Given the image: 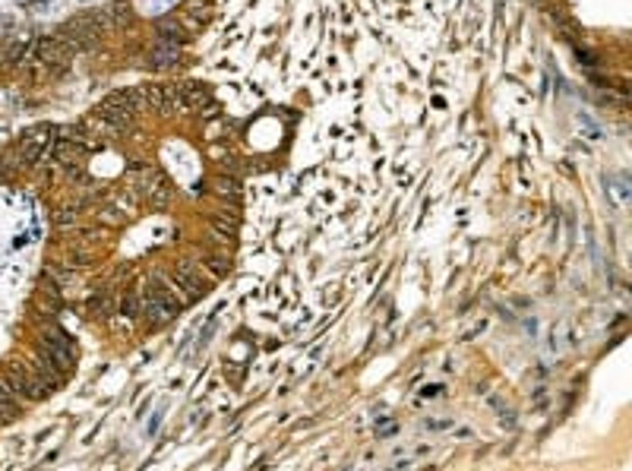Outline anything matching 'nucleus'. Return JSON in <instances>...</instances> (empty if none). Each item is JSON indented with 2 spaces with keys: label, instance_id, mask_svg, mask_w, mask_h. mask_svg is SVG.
Returning a JSON list of instances; mask_svg holds the SVG:
<instances>
[{
  "label": "nucleus",
  "instance_id": "obj_3",
  "mask_svg": "<svg viewBox=\"0 0 632 471\" xmlns=\"http://www.w3.org/2000/svg\"><path fill=\"white\" fill-rule=\"evenodd\" d=\"M174 285L180 288L184 300H199L206 291H209V282H206L203 269H199L193 259H180L178 263V275H174Z\"/></svg>",
  "mask_w": 632,
  "mask_h": 471
},
{
  "label": "nucleus",
  "instance_id": "obj_9",
  "mask_svg": "<svg viewBox=\"0 0 632 471\" xmlns=\"http://www.w3.org/2000/svg\"><path fill=\"white\" fill-rule=\"evenodd\" d=\"M145 196L155 203V206H161V203H168V196H171V190H168V180L165 177H152L145 180Z\"/></svg>",
  "mask_w": 632,
  "mask_h": 471
},
{
  "label": "nucleus",
  "instance_id": "obj_6",
  "mask_svg": "<svg viewBox=\"0 0 632 471\" xmlns=\"http://www.w3.org/2000/svg\"><path fill=\"white\" fill-rule=\"evenodd\" d=\"M158 41H168V45H184L187 41V32H184V22L178 20H161L158 22Z\"/></svg>",
  "mask_w": 632,
  "mask_h": 471
},
{
  "label": "nucleus",
  "instance_id": "obj_2",
  "mask_svg": "<svg viewBox=\"0 0 632 471\" xmlns=\"http://www.w3.org/2000/svg\"><path fill=\"white\" fill-rule=\"evenodd\" d=\"M57 140V126H32L20 136V146H16V155H20L22 168H35L38 161H45L51 155V146Z\"/></svg>",
  "mask_w": 632,
  "mask_h": 471
},
{
  "label": "nucleus",
  "instance_id": "obj_15",
  "mask_svg": "<svg viewBox=\"0 0 632 471\" xmlns=\"http://www.w3.org/2000/svg\"><path fill=\"white\" fill-rule=\"evenodd\" d=\"M120 313H127V317H136V313H139V300L133 298V294L120 298Z\"/></svg>",
  "mask_w": 632,
  "mask_h": 471
},
{
  "label": "nucleus",
  "instance_id": "obj_8",
  "mask_svg": "<svg viewBox=\"0 0 632 471\" xmlns=\"http://www.w3.org/2000/svg\"><path fill=\"white\" fill-rule=\"evenodd\" d=\"M206 269L212 273V279H224V275L231 273V256L228 253H209V256H203Z\"/></svg>",
  "mask_w": 632,
  "mask_h": 471
},
{
  "label": "nucleus",
  "instance_id": "obj_10",
  "mask_svg": "<svg viewBox=\"0 0 632 471\" xmlns=\"http://www.w3.org/2000/svg\"><path fill=\"white\" fill-rule=\"evenodd\" d=\"M143 313H145V319H149V323H168V319L174 317L171 310H168L165 304H158V300H152V298H145L143 300Z\"/></svg>",
  "mask_w": 632,
  "mask_h": 471
},
{
  "label": "nucleus",
  "instance_id": "obj_1",
  "mask_svg": "<svg viewBox=\"0 0 632 471\" xmlns=\"http://www.w3.org/2000/svg\"><path fill=\"white\" fill-rule=\"evenodd\" d=\"M35 361H41V364L54 367L57 373L70 377L73 364H76V348H73L70 335H66L64 329L48 326V329L38 335V354H35Z\"/></svg>",
  "mask_w": 632,
  "mask_h": 471
},
{
  "label": "nucleus",
  "instance_id": "obj_12",
  "mask_svg": "<svg viewBox=\"0 0 632 471\" xmlns=\"http://www.w3.org/2000/svg\"><path fill=\"white\" fill-rule=\"evenodd\" d=\"M89 313H92V317H108V313H111V294H95L92 300H89Z\"/></svg>",
  "mask_w": 632,
  "mask_h": 471
},
{
  "label": "nucleus",
  "instance_id": "obj_11",
  "mask_svg": "<svg viewBox=\"0 0 632 471\" xmlns=\"http://www.w3.org/2000/svg\"><path fill=\"white\" fill-rule=\"evenodd\" d=\"M187 22L190 26H203L206 22V16H209V7H206L203 0H187Z\"/></svg>",
  "mask_w": 632,
  "mask_h": 471
},
{
  "label": "nucleus",
  "instance_id": "obj_5",
  "mask_svg": "<svg viewBox=\"0 0 632 471\" xmlns=\"http://www.w3.org/2000/svg\"><path fill=\"white\" fill-rule=\"evenodd\" d=\"M180 57V48L178 45H168V41H158L155 48H152V57L149 64L155 66V70H168V66H174Z\"/></svg>",
  "mask_w": 632,
  "mask_h": 471
},
{
  "label": "nucleus",
  "instance_id": "obj_13",
  "mask_svg": "<svg viewBox=\"0 0 632 471\" xmlns=\"http://www.w3.org/2000/svg\"><path fill=\"white\" fill-rule=\"evenodd\" d=\"M16 396H20V392H16L13 386H10V379L0 373V405H3V402H16Z\"/></svg>",
  "mask_w": 632,
  "mask_h": 471
},
{
  "label": "nucleus",
  "instance_id": "obj_4",
  "mask_svg": "<svg viewBox=\"0 0 632 471\" xmlns=\"http://www.w3.org/2000/svg\"><path fill=\"white\" fill-rule=\"evenodd\" d=\"M145 298H152V300H158V304H165L171 313H178L180 307L187 304L184 300V294H180V288L174 285V282H165V279H155L149 285V294Z\"/></svg>",
  "mask_w": 632,
  "mask_h": 471
},
{
  "label": "nucleus",
  "instance_id": "obj_7",
  "mask_svg": "<svg viewBox=\"0 0 632 471\" xmlns=\"http://www.w3.org/2000/svg\"><path fill=\"white\" fill-rule=\"evenodd\" d=\"M212 193L222 199H237L240 196V184H237L234 174H222V177L212 180Z\"/></svg>",
  "mask_w": 632,
  "mask_h": 471
},
{
  "label": "nucleus",
  "instance_id": "obj_14",
  "mask_svg": "<svg viewBox=\"0 0 632 471\" xmlns=\"http://www.w3.org/2000/svg\"><path fill=\"white\" fill-rule=\"evenodd\" d=\"M101 225H120L124 222V212L120 209H101Z\"/></svg>",
  "mask_w": 632,
  "mask_h": 471
}]
</instances>
